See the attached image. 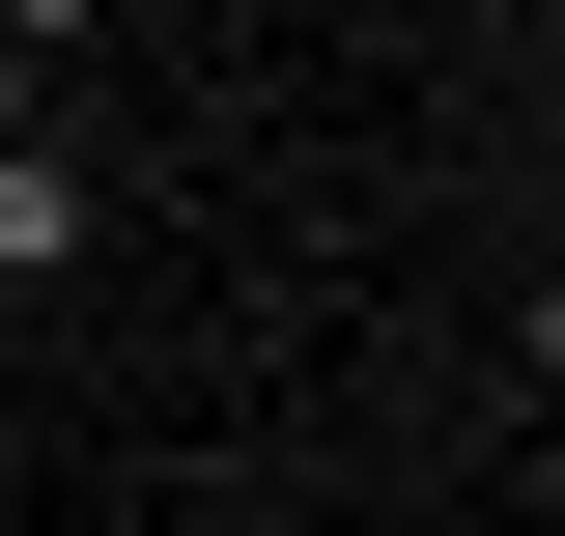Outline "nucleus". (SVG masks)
Wrapping results in <instances>:
<instances>
[{
	"mask_svg": "<svg viewBox=\"0 0 565 536\" xmlns=\"http://www.w3.org/2000/svg\"><path fill=\"white\" fill-rule=\"evenodd\" d=\"M0 282H85V141H0Z\"/></svg>",
	"mask_w": 565,
	"mask_h": 536,
	"instance_id": "1",
	"label": "nucleus"
},
{
	"mask_svg": "<svg viewBox=\"0 0 565 536\" xmlns=\"http://www.w3.org/2000/svg\"><path fill=\"white\" fill-rule=\"evenodd\" d=\"M57 85H85V29H29V0H0V141H57Z\"/></svg>",
	"mask_w": 565,
	"mask_h": 536,
	"instance_id": "2",
	"label": "nucleus"
}]
</instances>
